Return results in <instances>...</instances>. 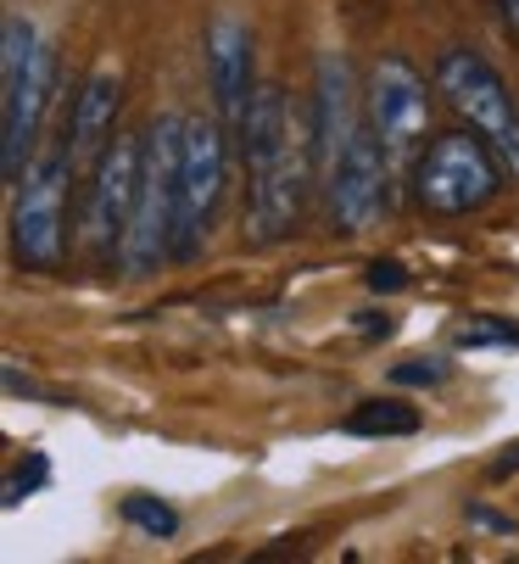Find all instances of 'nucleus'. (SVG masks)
I'll list each match as a JSON object with an SVG mask.
<instances>
[{"mask_svg":"<svg viewBox=\"0 0 519 564\" xmlns=\"http://www.w3.org/2000/svg\"><path fill=\"white\" fill-rule=\"evenodd\" d=\"M419 431V409L402 397H369L346 414V436H413Z\"/></svg>","mask_w":519,"mask_h":564,"instance_id":"14","label":"nucleus"},{"mask_svg":"<svg viewBox=\"0 0 519 564\" xmlns=\"http://www.w3.org/2000/svg\"><path fill=\"white\" fill-rule=\"evenodd\" d=\"M123 520H129V525H140L145 536H156V542L180 531V514H173L167 503H156V498H145V492L123 498Z\"/></svg>","mask_w":519,"mask_h":564,"instance_id":"15","label":"nucleus"},{"mask_svg":"<svg viewBox=\"0 0 519 564\" xmlns=\"http://www.w3.org/2000/svg\"><path fill=\"white\" fill-rule=\"evenodd\" d=\"M240 156L251 174L246 224L257 240H280L296 229L307 202V140L291 123V101L280 85H257L246 123H240Z\"/></svg>","mask_w":519,"mask_h":564,"instance_id":"1","label":"nucleus"},{"mask_svg":"<svg viewBox=\"0 0 519 564\" xmlns=\"http://www.w3.org/2000/svg\"><path fill=\"white\" fill-rule=\"evenodd\" d=\"M145 174V134H118L90 169V202H84V247L96 258H123Z\"/></svg>","mask_w":519,"mask_h":564,"instance_id":"7","label":"nucleus"},{"mask_svg":"<svg viewBox=\"0 0 519 564\" xmlns=\"http://www.w3.org/2000/svg\"><path fill=\"white\" fill-rule=\"evenodd\" d=\"M513 469H519V442H513V447H502V458L491 464V475L502 480V475H513Z\"/></svg>","mask_w":519,"mask_h":564,"instance_id":"21","label":"nucleus"},{"mask_svg":"<svg viewBox=\"0 0 519 564\" xmlns=\"http://www.w3.org/2000/svg\"><path fill=\"white\" fill-rule=\"evenodd\" d=\"M207 78H213L218 118L235 123V134H240L246 107L257 96V85H251V29L240 18H213V29H207Z\"/></svg>","mask_w":519,"mask_h":564,"instance_id":"11","label":"nucleus"},{"mask_svg":"<svg viewBox=\"0 0 519 564\" xmlns=\"http://www.w3.org/2000/svg\"><path fill=\"white\" fill-rule=\"evenodd\" d=\"M469 520H475V525H486V531H513L502 514H491V509H480V503H469Z\"/></svg>","mask_w":519,"mask_h":564,"instance_id":"20","label":"nucleus"},{"mask_svg":"<svg viewBox=\"0 0 519 564\" xmlns=\"http://www.w3.org/2000/svg\"><path fill=\"white\" fill-rule=\"evenodd\" d=\"M436 90H442L447 107L502 156V169L519 174V101L508 96L502 73H497L486 56L453 45V51H442V62H436Z\"/></svg>","mask_w":519,"mask_h":564,"instance_id":"5","label":"nucleus"},{"mask_svg":"<svg viewBox=\"0 0 519 564\" xmlns=\"http://www.w3.org/2000/svg\"><path fill=\"white\" fill-rule=\"evenodd\" d=\"M364 101H369V129L380 134L386 156L413 151V140H419L424 123H430V85L419 78V67L402 62V56L375 62V73H369V96H364Z\"/></svg>","mask_w":519,"mask_h":564,"instance_id":"10","label":"nucleus"},{"mask_svg":"<svg viewBox=\"0 0 519 564\" xmlns=\"http://www.w3.org/2000/svg\"><path fill=\"white\" fill-rule=\"evenodd\" d=\"M180 151H185V118H151L145 129V174L134 224L123 240V269L145 274L162 258H173V224H180Z\"/></svg>","mask_w":519,"mask_h":564,"instance_id":"2","label":"nucleus"},{"mask_svg":"<svg viewBox=\"0 0 519 564\" xmlns=\"http://www.w3.org/2000/svg\"><path fill=\"white\" fill-rule=\"evenodd\" d=\"M123 85H118V73L112 67H96L90 78H84V90H78V101H73V118H67V163H73V174L78 169H90L96 156L107 151V140H112V123H118V96Z\"/></svg>","mask_w":519,"mask_h":564,"instance_id":"12","label":"nucleus"},{"mask_svg":"<svg viewBox=\"0 0 519 564\" xmlns=\"http://www.w3.org/2000/svg\"><path fill=\"white\" fill-rule=\"evenodd\" d=\"M502 156L469 134V129H453L442 140H430V151L419 156L413 169V191H419V207L436 213V218H464V213H480L497 202L502 191Z\"/></svg>","mask_w":519,"mask_h":564,"instance_id":"4","label":"nucleus"},{"mask_svg":"<svg viewBox=\"0 0 519 564\" xmlns=\"http://www.w3.org/2000/svg\"><path fill=\"white\" fill-rule=\"evenodd\" d=\"M51 78H56V51L40 40L29 18H7V40H0V85H7V145H0V169L7 185L23 180L29 151L51 101Z\"/></svg>","mask_w":519,"mask_h":564,"instance_id":"3","label":"nucleus"},{"mask_svg":"<svg viewBox=\"0 0 519 564\" xmlns=\"http://www.w3.org/2000/svg\"><path fill=\"white\" fill-rule=\"evenodd\" d=\"M408 285V269L397 263V258H380V263H369V291H402Z\"/></svg>","mask_w":519,"mask_h":564,"instance_id":"19","label":"nucleus"},{"mask_svg":"<svg viewBox=\"0 0 519 564\" xmlns=\"http://www.w3.org/2000/svg\"><path fill=\"white\" fill-rule=\"evenodd\" d=\"M497 7H502V18H508V29L519 34V0H497Z\"/></svg>","mask_w":519,"mask_h":564,"instance_id":"22","label":"nucleus"},{"mask_svg":"<svg viewBox=\"0 0 519 564\" xmlns=\"http://www.w3.org/2000/svg\"><path fill=\"white\" fill-rule=\"evenodd\" d=\"M45 475H51V464H45V453H29L12 475H7V509H18L29 492H40L45 487Z\"/></svg>","mask_w":519,"mask_h":564,"instance_id":"16","label":"nucleus"},{"mask_svg":"<svg viewBox=\"0 0 519 564\" xmlns=\"http://www.w3.org/2000/svg\"><path fill=\"white\" fill-rule=\"evenodd\" d=\"M224 196V129L207 118H185L180 151V224H173V258H196L213 229Z\"/></svg>","mask_w":519,"mask_h":564,"instance_id":"8","label":"nucleus"},{"mask_svg":"<svg viewBox=\"0 0 519 564\" xmlns=\"http://www.w3.org/2000/svg\"><path fill=\"white\" fill-rule=\"evenodd\" d=\"M458 347H519V325H497V318H475L458 330Z\"/></svg>","mask_w":519,"mask_h":564,"instance_id":"17","label":"nucleus"},{"mask_svg":"<svg viewBox=\"0 0 519 564\" xmlns=\"http://www.w3.org/2000/svg\"><path fill=\"white\" fill-rule=\"evenodd\" d=\"M67 180H73L67 145L34 156V163L23 169L18 196H12V252H18V263H29V269H56L62 263V252H67V235H62Z\"/></svg>","mask_w":519,"mask_h":564,"instance_id":"6","label":"nucleus"},{"mask_svg":"<svg viewBox=\"0 0 519 564\" xmlns=\"http://www.w3.org/2000/svg\"><path fill=\"white\" fill-rule=\"evenodd\" d=\"M391 380L397 386H442L447 380V364L442 358H408V364L391 369Z\"/></svg>","mask_w":519,"mask_h":564,"instance_id":"18","label":"nucleus"},{"mask_svg":"<svg viewBox=\"0 0 519 564\" xmlns=\"http://www.w3.org/2000/svg\"><path fill=\"white\" fill-rule=\"evenodd\" d=\"M329 185V218L340 235H364L386 213V185H391V156L375 129H358L353 145L340 151V163L324 174Z\"/></svg>","mask_w":519,"mask_h":564,"instance_id":"9","label":"nucleus"},{"mask_svg":"<svg viewBox=\"0 0 519 564\" xmlns=\"http://www.w3.org/2000/svg\"><path fill=\"white\" fill-rule=\"evenodd\" d=\"M358 123H353V73H346L340 56L318 62V118H313V145H318V163L324 174L340 163V151L353 145Z\"/></svg>","mask_w":519,"mask_h":564,"instance_id":"13","label":"nucleus"}]
</instances>
